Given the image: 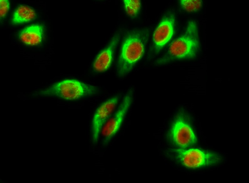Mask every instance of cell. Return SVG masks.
Returning a JSON list of instances; mask_svg holds the SVG:
<instances>
[{
  "label": "cell",
  "mask_w": 249,
  "mask_h": 183,
  "mask_svg": "<svg viewBox=\"0 0 249 183\" xmlns=\"http://www.w3.org/2000/svg\"><path fill=\"white\" fill-rule=\"evenodd\" d=\"M148 37V32L145 30L131 32L125 38L118 61V72L119 76L128 73L142 57Z\"/></svg>",
  "instance_id": "obj_1"
},
{
  "label": "cell",
  "mask_w": 249,
  "mask_h": 183,
  "mask_svg": "<svg viewBox=\"0 0 249 183\" xmlns=\"http://www.w3.org/2000/svg\"><path fill=\"white\" fill-rule=\"evenodd\" d=\"M200 43L197 28L195 21L190 22L185 34L174 41L170 46L169 52L173 57L179 59H192L199 54Z\"/></svg>",
  "instance_id": "obj_2"
},
{
  "label": "cell",
  "mask_w": 249,
  "mask_h": 183,
  "mask_svg": "<svg viewBox=\"0 0 249 183\" xmlns=\"http://www.w3.org/2000/svg\"><path fill=\"white\" fill-rule=\"evenodd\" d=\"M99 91L95 86L76 80H67L54 85L42 92V94L73 100L95 95Z\"/></svg>",
  "instance_id": "obj_3"
},
{
  "label": "cell",
  "mask_w": 249,
  "mask_h": 183,
  "mask_svg": "<svg viewBox=\"0 0 249 183\" xmlns=\"http://www.w3.org/2000/svg\"><path fill=\"white\" fill-rule=\"evenodd\" d=\"M177 158L185 166L197 168L216 164L221 160L217 154L210 152L204 151L197 149L185 150H175Z\"/></svg>",
  "instance_id": "obj_4"
},
{
  "label": "cell",
  "mask_w": 249,
  "mask_h": 183,
  "mask_svg": "<svg viewBox=\"0 0 249 183\" xmlns=\"http://www.w3.org/2000/svg\"><path fill=\"white\" fill-rule=\"evenodd\" d=\"M132 93L125 96L116 112L108 120L101 129L100 134L102 144L106 145L119 129L132 101Z\"/></svg>",
  "instance_id": "obj_5"
},
{
  "label": "cell",
  "mask_w": 249,
  "mask_h": 183,
  "mask_svg": "<svg viewBox=\"0 0 249 183\" xmlns=\"http://www.w3.org/2000/svg\"><path fill=\"white\" fill-rule=\"evenodd\" d=\"M118 101V97H113L104 102L96 111L92 118L90 131L93 144L97 143L102 128L114 111Z\"/></svg>",
  "instance_id": "obj_6"
},
{
  "label": "cell",
  "mask_w": 249,
  "mask_h": 183,
  "mask_svg": "<svg viewBox=\"0 0 249 183\" xmlns=\"http://www.w3.org/2000/svg\"><path fill=\"white\" fill-rule=\"evenodd\" d=\"M170 131L172 141L180 148H186L197 141L192 128L181 116H178L175 119Z\"/></svg>",
  "instance_id": "obj_7"
},
{
  "label": "cell",
  "mask_w": 249,
  "mask_h": 183,
  "mask_svg": "<svg viewBox=\"0 0 249 183\" xmlns=\"http://www.w3.org/2000/svg\"><path fill=\"white\" fill-rule=\"evenodd\" d=\"M175 17L170 15L163 18L153 35V48L158 52L170 40L174 33Z\"/></svg>",
  "instance_id": "obj_8"
},
{
  "label": "cell",
  "mask_w": 249,
  "mask_h": 183,
  "mask_svg": "<svg viewBox=\"0 0 249 183\" xmlns=\"http://www.w3.org/2000/svg\"><path fill=\"white\" fill-rule=\"evenodd\" d=\"M119 36L115 35L108 47L102 51L96 58L93 64L94 69L98 72H103L110 67L113 60L114 48L119 40Z\"/></svg>",
  "instance_id": "obj_9"
},
{
  "label": "cell",
  "mask_w": 249,
  "mask_h": 183,
  "mask_svg": "<svg viewBox=\"0 0 249 183\" xmlns=\"http://www.w3.org/2000/svg\"><path fill=\"white\" fill-rule=\"evenodd\" d=\"M21 41L26 44L35 45L42 41L43 36V28L38 24H33L21 30L19 33Z\"/></svg>",
  "instance_id": "obj_10"
},
{
  "label": "cell",
  "mask_w": 249,
  "mask_h": 183,
  "mask_svg": "<svg viewBox=\"0 0 249 183\" xmlns=\"http://www.w3.org/2000/svg\"><path fill=\"white\" fill-rule=\"evenodd\" d=\"M35 16L36 13L32 8L22 5L18 7L15 11L12 21L15 24L23 23L32 20Z\"/></svg>",
  "instance_id": "obj_11"
},
{
  "label": "cell",
  "mask_w": 249,
  "mask_h": 183,
  "mask_svg": "<svg viewBox=\"0 0 249 183\" xmlns=\"http://www.w3.org/2000/svg\"><path fill=\"white\" fill-rule=\"evenodd\" d=\"M180 4L185 10L190 12H195L202 7V2L200 0H181Z\"/></svg>",
  "instance_id": "obj_12"
},
{
  "label": "cell",
  "mask_w": 249,
  "mask_h": 183,
  "mask_svg": "<svg viewBox=\"0 0 249 183\" xmlns=\"http://www.w3.org/2000/svg\"><path fill=\"white\" fill-rule=\"evenodd\" d=\"M124 7L127 13L131 17H135L138 14L140 7L139 0H124Z\"/></svg>",
  "instance_id": "obj_13"
},
{
  "label": "cell",
  "mask_w": 249,
  "mask_h": 183,
  "mask_svg": "<svg viewBox=\"0 0 249 183\" xmlns=\"http://www.w3.org/2000/svg\"><path fill=\"white\" fill-rule=\"evenodd\" d=\"M0 5V17H3L5 16L10 8V4L7 0H1Z\"/></svg>",
  "instance_id": "obj_14"
}]
</instances>
